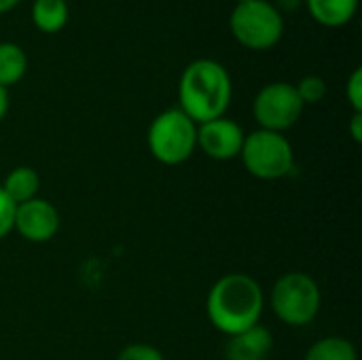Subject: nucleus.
<instances>
[{
	"instance_id": "nucleus-1",
	"label": "nucleus",
	"mask_w": 362,
	"mask_h": 360,
	"mask_svg": "<svg viewBox=\"0 0 362 360\" xmlns=\"http://www.w3.org/2000/svg\"><path fill=\"white\" fill-rule=\"evenodd\" d=\"M233 83L227 68L216 59L191 62L178 81V108L197 125L225 117L231 106Z\"/></svg>"
},
{
	"instance_id": "nucleus-2",
	"label": "nucleus",
	"mask_w": 362,
	"mask_h": 360,
	"mask_svg": "<svg viewBox=\"0 0 362 360\" xmlns=\"http://www.w3.org/2000/svg\"><path fill=\"white\" fill-rule=\"evenodd\" d=\"M265 308V295L259 282L248 274H227L214 282L208 293L206 312L210 325L233 337L259 325Z\"/></svg>"
},
{
	"instance_id": "nucleus-3",
	"label": "nucleus",
	"mask_w": 362,
	"mask_h": 360,
	"mask_svg": "<svg viewBox=\"0 0 362 360\" xmlns=\"http://www.w3.org/2000/svg\"><path fill=\"white\" fill-rule=\"evenodd\" d=\"M146 142L151 155L159 163L180 166L197 149V123L180 108H168L151 121Z\"/></svg>"
},
{
	"instance_id": "nucleus-4",
	"label": "nucleus",
	"mask_w": 362,
	"mask_h": 360,
	"mask_svg": "<svg viewBox=\"0 0 362 360\" xmlns=\"http://www.w3.org/2000/svg\"><path fill=\"white\" fill-rule=\"evenodd\" d=\"M233 38L250 51H269L284 36V17L269 0L235 4L229 15Z\"/></svg>"
},
{
	"instance_id": "nucleus-5",
	"label": "nucleus",
	"mask_w": 362,
	"mask_h": 360,
	"mask_svg": "<svg viewBox=\"0 0 362 360\" xmlns=\"http://www.w3.org/2000/svg\"><path fill=\"white\" fill-rule=\"evenodd\" d=\"M269 303L284 325L305 327L318 316L322 297L312 276L303 272H288L274 284Z\"/></svg>"
},
{
	"instance_id": "nucleus-6",
	"label": "nucleus",
	"mask_w": 362,
	"mask_h": 360,
	"mask_svg": "<svg viewBox=\"0 0 362 360\" xmlns=\"http://www.w3.org/2000/svg\"><path fill=\"white\" fill-rule=\"evenodd\" d=\"M242 163L250 176L259 180H280L291 174L295 153L284 134L257 129L244 138L240 151Z\"/></svg>"
},
{
	"instance_id": "nucleus-7",
	"label": "nucleus",
	"mask_w": 362,
	"mask_h": 360,
	"mask_svg": "<svg viewBox=\"0 0 362 360\" xmlns=\"http://www.w3.org/2000/svg\"><path fill=\"white\" fill-rule=\"evenodd\" d=\"M303 102L293 83L276 81L265 85L252 102V117L259 129L284 134L303 115Z\"/></svg>"
},
{
	"instance_id": "nucleus-8",
	"label": "nucleus",
	"mask_w": 362,
	"mask_h": 360,
	"mask_svg": "<svg viewBox=\"0 0 362 360\" xmlns=\"http://www.w3.org/2000/svg\"><path fill=\"white\" fill-rule=\"evenodd\" d=\"M13 229L32 244L49 242L59 231V212L51 202L34 197L25 204L15 206Z\"/></svg>"
},
{
	"instance_id": "nucleus-9",
	"label": "nucleus",
	"mask_w": 362,
	"mask_h": 360,
	"mask_svg": "<svg viewBox=\"0 0 362 360\" xmlns=\"http://www.w3.org/2000/svg\"><path fill=\"white\" fill-rule=\"evenodd\" d=\"M244 138L246 134L240 123L227 117H218L197 125V149H202L210 159L216 161H231L240 157Z\"/></svg>"
},
{
	"instance_id": "nucleus-10",
	"label": "nucleus",
	"mask_w": 362,
	"mask_h": 360,
	"mask_svg": "<svg viewBox=\"0 0 362 360\" xmlns=\"http://www.w3.org/2000/svg\"><path fill=\"white\" fill-rule=\"evenodd\" d=\"M274 348L269 329L255 325L233 337L225 346V360H267Z\"/></svg>"
},
{
	"instance_id": "nucleus-11",
	"label": "nucleus",
	"mask_w": 362,
	"mask_h": 360,
	"mask_svg": "<svg viewBox=\"0 0 362 360\" xmlns=\"http://www.w3.org/2000/svg\"><path fill=\"white\" fill-rule=\"evenodd\" d=\"M312 19L325 28H341L350 23L358 11V0H305Z\"/></svg>"
},
{
	"instance_id": "nucleus-12",
	"label": "nucleus",
	"mask_w": 362,
	"mask_h": 360,
	"mask_svg": "<svg viewBox=\"0 0 362 360\" xmlns=\"http://www.w3.org/2000/svg\"><path fill=\"white\" fill-rule=\"evenodd\" d=\"M0 187L6 193V197L15 206H19V204H25L36 197V193L40 189V176L30 166H17L6 174V178Z\"/></svg>"
},
{
	"instance_id": "nucleus-13",
	"label": "nucleus",
	"mask_w": 362,
	"mask_h": 360,
	"mask_svg": "<svg viewBox=\"0 0 362 360\" xmlns=\"http://www.w3.org/2000/svg\"><path fill=\"white\" fill-rule=\"evenodd\" d=\"M68 19H70V8L66 0H34L32 2V23L42 34L62 32Z\"/></svg>"
},
{
	"instance_id": "nucleus-14",
	"label": "nucleus",
	"mask_w": 362,
	"mask_h": 360,
	"mask_svg": "<svg viewBox=\"0 0 362 360\" xmlns=\"http://www.w3.org/2000/svg\"><path fill=\"white\" fill-rule=\"evenodd\" d=\"M25 70H28L25 51L11 40L0 42V87L8 89L11 85L19 83Z\"/></svg>"
},
{
	"instance_id": "nucleus-15",
	"label": "nucleus",
	"mask_w": 362,
	"mask_h": 360,
	"mask_svg": "<svg viewBox=\"0 0 362 360\" xmlns=\"http://www.w3.org/2000/svg\"><path fill=\"white\" fill-rule=\"evenodd\" d=\"M305 360H358L356 348L346 337H322L308 352Z\"/></svg>"
},
{
	"instance_id": "nucleus-16",
	"label": "nucleus",
	"mask_w": 362,
	"mask_h": 360,
	"mask_svg": "<svg viewBox=\"0 0 362 360\" xmlns=\"http://www.w3.org/2000/svg\"><path fill=\"white\" fill-rule=\"evenodd\" d=\"M295 89H297V93H299L303 106H305V104H318V102H322L325 95H327V91H329L327 81H325L322 76H318V74H308V76H303V79L295 85Z\"/></svg>"
},
{
	"instance_id": "nucleus-17",
	"label": "nucleus",
	"mask_w": 362,
	"mask_h": 360,
	"mask_svg": "<svg viewBox=\"0 0 362 360\" xmlns=\"http://www.w3.org/2000/svg\"><path fill=\"white\" fill-rule=\"evenodd\" d=\"M117 360H165L163 354L148 344H132L119 352Z\"/></svg>"
},
{
	"instance_id": "nucleus-18",
	"label": "nucleus",
	"mask_w": 362,
	"mask_h": 360,
	"mask_svg": "<svg viewBox=\"0 0 362 360\" xmlns=\"http://www.w3.org/2000/svg\"><path fill=\"white\" fill-rule=\"evenodd\" d=\"M346 95L354 112H362V68H356L346 85Z\"/></svg>"
},
{
	"instance_id": "nucleus-19",
	"label": "nucleus",
	"mask_w": 362,
	"mask_h": 360,
	"mask_svg": "<svg viewBox=\"0 0 362 360\" xmlns=\"http://www.w3.org/2000/svg\"><path fill=\"white\" fill-rule=\"evenodd\" d=\"M13 219H15V204L6 197V193L0 187V240H4L13 231Z\"/></svg>"
},
{
	"instance_id": "nucleus-20",
	"label": "nucleus",
	"mask_w": 362,
	"mask_h": 360,
	"mask_svg": "<svg viewBox=\"0 0 362 360\" xmlns=\"http://www.w3.org/2000/svg\"><path fill=\"white\" fill-rule=\"evenodd\" d=\"M272 4H274V6L278 8V13L284 17V15H291V13L301 11V8L305 6V0H274Z\"/></svg>"
},
{
	"instance_id": "nucleus-21",
	"label": "nucleus",
	"mask_w": 362,
	"mask_h": 360,
	"mask_svg": "<svg viewBox=\"0 0 362 360\" xmlns=\"http://www.w3.org/2000/svg\"><path fill=\"white\" fill-rule=\"evenodd\" d=\"M350 136L354 142H361L362 140V112H354L352 119H350Z\"/></svg>"
},
{
	"instance_id": "nucleus-22",
	"label": "nucleus",
	"mask_w": 362,
	"mask_h": 360,
	"mask_svg": "<svg viewBox=\"0 0 362 360\" xmlns=\"http://www.w3.org/2000/svg\"><path fill=\"white\" fill-rule=\"evenodd\" d=\"M6 110H8V93L4 87H0V121L6 117Z\"/></svg>"
},
{
	"instance_id": "nucleus-23",
	"label": "nucleus",
	"mask_w": 362,
	"mask_h": 360,
	"mask_svg": "<svg viewBox=\"0 0 362 360\" xmlns=\"http://www.w3.org/2000/svg\"><path fill=\"white\" fill-rule=\"evenodd\" d=\"M19 2H21V0H0V15H4V13L13 11Z\"/></svg>"
},
{
	"instance_id": "nucleus-24",
	"label": "nucleus",
	"mask_w": 362,
	"mask_h": 360,
	"mask_svg": "<svg viewBox=\"0 0 362 360\" xmlns=\"http://www.w3.org/2000/svg\"><path fill=\"white\" fill-rule=\"evenodd\" d=\"M242 2H248V0H235V4H242Z\"/></svg>"
}]
</instances>
